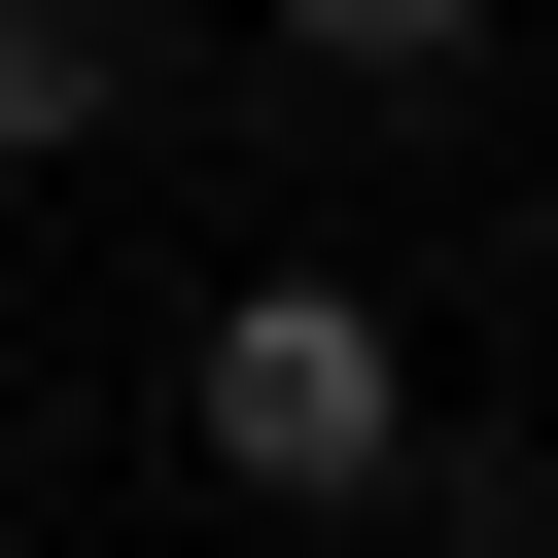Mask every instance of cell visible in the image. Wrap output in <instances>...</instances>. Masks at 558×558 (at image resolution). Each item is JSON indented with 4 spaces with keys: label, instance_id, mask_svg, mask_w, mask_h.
Here are the masks:
<instances>
[{
    "label": "cell",
    "instance_id": "3",
    "mask_svg": "<svg viewBox=\"0 0 558 558\" xmlns=\"http://www.w3.org/2000/svg\"><path fill=\"white\" fill-rule=\"evenodd\" d=\"M244 35H279V70H349V105H453V70H488V0H244Z\"/></svg>",
    "mask_w": 558,
    "mask_h": 558
},
{
    "label": "cell",
    "instance_id": "2",
    "mask_svg": "<svg viewBox=\"0 0 558 558\" xmlns=\"http://www.w3.org/2000/svg\"><path fill=\"white\" fill-rule=\"evenodd\" d=\"M70 140H140V0H0V174H70Z\"/></svg>",
    "mask_w": 558,
    "mask_h": 558
},
{
    "label": "cell",
    "instance_id": "4",
    "mask_svg": "<svg viewBox=\"0 0 558 558\" xmlns=\"http://www.w3.org/2000/svg\"><path fill=\"white\" fill-rule=\"evenodd\" d=\"M523 314H558V279H523Z\"/></svg>",
    "mask_w": 558,
    "mask_h": 558
},
{
    "label": "cell",
    "instance_id": "1",
    "mask_svg": "<svg viewBox=\"0 0 558 558\" xmlns=\"http://www.w3.org/2000/svg\"><path fill=\"white\" fill-rule=\"evenodd\" d=\"M174 453H209L244 523H384V488H418V314L314 279V244L209 279V314H174Z\"/></svg>",
    "mask_w": 558,
    "mask_h": 558
}]
</instances>
